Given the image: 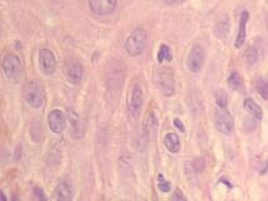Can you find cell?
<instances>
[{"instance_id":"obj_9","label":"cell","mask_w":268,"mask_h":201,"mask_svg":"<svg viewBox=\"0 0 268 201\" xmlns=\"http://www.w3.org/2000/svg\"><path fill=\"white\" fill-rule=\"evenodd\" d=\"M89 9L96 15H108L114 13L117 6V0H89Z\"/></svg>"},{"instance_id":"obj_19","label":"cell","mask_w":268,"mask_h":201,"mask_svg":"<svg viewBox=\"0 0 268 201\" xmlns=\"http://www.w3.org/2000/svg\"><path fill=\"white\" fill-rule=\"evenodd\" d=\"M173 59V54L170 48L166 44H161L158 52V62L163 63V62H170Z\"/></svg>"},{"instance_id":"obj_11","label":"cell","mask_w":268,"mask_h":201,"mask_svg":"<svg viewBox=\"0 0 268 201\" xmlns=\"http://www.w3.org/2000/svg\"><path fill=\"white\" fill-rule=\"evenodd\" d=\"M48 124L53 133H62L66 128V115L61 110H53L48 116Z\"/></svg>"},{"instance_id":"obj_26","label":"cell","mask_w":268,"mask_h":201,"mask_svg":"<svg viewBox=\"0 0 268 201\" xmlns=\"http://www.w3.org/2000/svg\"><path fill=\"white\" fill-rule=\"evenodd\" d=\"M173 201H188V200H186V198L184 196V194H182L179 189H177V190L174 191V194H173Z\"/></svg>"},{"instance_id":"obj_24","label":"cell","mask_w":268,"mask_h":201,"mask_svg":"<svg viewBox=\"0 0 268 201\" xmlns=\"http://www.w3.org/2000/svg\"><path fill=\"white\" fill-rule=\"evenodd\" d=\"M193 167L196 172H202L205 167V160L203 157H195L193 161Z\"/></svg>"},{"instance_id":"obj_17","label":"cell","mask_w":268,"mask_h":201,"mask_svg":"<svg viewBox=\"0 0 268 201\" xmlns=\"http://www.w3.org/2000/svg\"><path fill=\"white\" fill-rule=\"evenodd\" d=\"M228 85L233 91H241L243 88V78L237 71H233L228 77Z\"/></svg>"},{"instance_id":"obj_20","label":"cell","mask_w":268,"mask_h":201,"mask_svg":"<svg viewBox=\"0 0 268 201\" xmlns=\"http://www.w3.org/2000/svg\"><path fill=\"white\" fill-rule=\"evenodd\" d=\"M146 128L147 132L152 133V135H154V133L156 132V130H158V119H156L154 112H150L149 115H147Z\"/></svg>"},{"instance_id":"obj_14","label":"cell","mask_w":268,"mask_h":201,"mask_svg":"<svg viewBox=\"0 0 268 201\" xmlns=\"http://www.w3.org/2000/svg\"><path fill=\"white\" fill-rule=\"evenodd\" d=\"M72 186L67 180H62L55 188V200L57 201H72Z\"/></svg>"},{"instance_id":"obj_27","label":"cell","mask_w":268,"mask_h":201,"mask_svg":"<svg viewBox=\"0 0 268 201\" xmlns=\"http://www.w3.org/2000/svg\"><path fill=\"white\" fill-rule=\"evenodd\" d=\"M174 126L177 127L178 130L179 131H181V132H185V126H184V124H182V122L180 121L179 119H174Z\"/></svg>"},{"instance_id":"obj_25","label":"cell","mask_w":268,"mask_h":201,"mask_svg":"<svg viewBox=\"0 0 268 201\" xmlns=\"http://www.w3.org/2000/svg\"><path fill=\"white\" fill-rule=\"evenodd\" d=\"M33 201H47V196L41 188L33 189Z\"/></svg>"},{"instance_id":"obj_23","label":"cell","mask_w":268,"mask_h":201,"mask_svg":"<svg viewBox=\"0 0 268 201\" xmlns=\"http://www.w3.org/2000/svg\"><path fill=\"white\" fill-rule=\"evenodd\" d=\"M158 189L161 193H169L170 191V184L166 181L163 175H159L158 176Z\"/></svg>"},{"instance_id":"obj_29","label":"cell","mask_w":268,"mask_h":201,"mask_svg":"<svg viewBox=\"0 0 268 201\" xmlns=\"http://www.w3.org/2000/svg\"><path fill=\"white\" fill-rule=\"evenodd\" d=\"M267 170H268V160H267V163H266V166L265 167L262 168V171H261V174H266V172H267Z\"/></svg>"},{"instance_id":"obj_4","label":"cell","mask_w":268,"mask_h":201,"mask_svg":"<svg viewBox=\"0 0 268 201\" xmlns=\"http://www.w3.org/2000/svg\"><path fill=\"white\" fill-rule=\"evenodd\" d=\"M155 83H156L158 88L160 89V92L164 96L170 97L174 94V73H173V71L170 68L163 67V68L156 69V72H155Z\"/></svg>"},{"instance_id":"obj_6","label":"cell","mask_w":268,"mask_h":201,"mask_svg":"<svg viewBox=\"0 0 268 201\" xmlns=\"http://www.w3.org/2000/svg\"><path fill=\"white\" fill-rule=\"evenodd\" d=\"M142 105H144V91L138 83H135L131 88L130 97H129V112H130L131 117L137 119L140 116Z\"/></svg>"},{"instance_id":"obj_30","label":"cell","mask_w":268,"mask_h":201,"mask_svg":"<svg viewBox=\"0 0 268 201\" xmlns=\"http://www.w3.org/2000/svg\"><path fill=\"white\" fill-rule=\"evenodd\" d=\"M1 201H8V200H6V196H5V194H4V193H1Z\"/></svg>"},{"instance_id":"obj_28","label":"cell","mask_w":268,"mask_h":201,"mask_svg":"<svg viewBox=\"0 0 268 201\" xmlns=\"http://www.w3.org/2000/svg\"><path fill=\"white\" fill-rule=\"evenodd\" d=\"M179 0H164V3L166 4V5H173V4H177Z\"/></svg>"},{"instance_id":"obj_1","label":"cell","mask_w":268,"mask_h":201,"mask_svg":"<svg viewBox=\"0 0 268 201\" xmlns=\"http://www.w3.org/2000/svg\"><path fill=\"white\" fill-rule=\"evenodd\" d=\"M23 96L25 102L33 108H41L45 103V87L39 80H28L23 87Z\"/></svg>"},{"instance_id":"obj_16","label":"cell","mask_w":268,"mask_h":201,"mask_svg":"<svg viewBox=\"0 0 268 201\" xmlns=\"http://www.w3.org/2000/svg\"><path fill=\"white\" fill-rule=\"evenodd\" d=\"M243 107L244 110L247 111V112L251 115L253 119L256 120H261L263 116V113H262V108L260 107V106L257 105V103L253 101V99L251 98H247L244 99V103H243Z\"/></svg>"},{"instance_id":"obj_2","label":"cell","mask_w":268,"mask_h":201,"mask_svg":"<svg viewBox=\"0 0 268 201\" xmlns=\"http://www.w3.org/2000/svg\"><path fill=\"white\" fill-rule=\"evenodd\" d=\"M147 45V33L142 28H137L125 40V50L131 57H137Z\"/></svg>"},{"instance_id":"obj_3","label":"cell","mask_w":268,"mask_h":201,"mask_svg":"<svg viewBox=\"0 0 268 201\" xmlns=\"http://www.w3.org/2000/svg\"><path fill=\"white\" fill-rule=\"evenodd\" d=\"M3 71L6 80L11 83H18L23 75V62L15 53H6L3 58Z\"/></svg>"},{"instance_id":"obj_18","label":"cell","mask_w":268,"mask_h":201,"mask_svg":"<svg viewBox=\"0 0 268 201\" xmlns=\"http://www.w3.org/2000/svg\"><path fill=\"white\" fill-rule=\"evenodd\" d=\"M256 91L263 99H268V77H260L256 80Z\"/></svg>"},{"instance_id":"obj_10","label":"cell","mask_w":268,"mask_h":201,"mask_svg":"<svg viewBox=\"0 0 268 201\" xmlns=\"http://www.w3.org/2000/svg\"><path fill=\"white\" fill-rule=\"evenodd\" d=\"M204 50L200 45H194L191 48L190 53L188 55V68L189 71L193 72V73H196V72H199L200 69L203 68L204 66Z\"/></svg>"},{"instance_id":"obj_13","label":"cell","mask_w":268,"mask_h":201,"mask_svg":"<svg viewBox=\"0 0 268 201\" xmlns=\"http://www.w3.org/2000/svg\"><path fill=\"white\" fill-rule=\"evenodd\" d=\"M249 19V14L248 11L244 10L242 11L241 17H239V27H238V33H237V38H235V48H241L242 45L244 44V40H246V36H247V23H248Z\"/></svg>"},{"instance_id":"obj_15","label":"cell","mask_w":268,"mask_h":201,"mask_svg":"<svg viewBox=\"0 0 268 201\" xmlns=\"http://www.w3.org/2000/svg\"><path fill=\"white\" fill-rule=\"evenodd\" d=\"M163 142H164V146L168 149V151L172 152V154H178V152L180 151L181 145H180V140H179V137H178L177 133H174V132L166 133V135L164 136Z\"/></svg>"},{"instance_id":"obj_22","label":"cell","mask_w":268,"mask_h":201,"mask_svg":"<svg viewBox=\"0 0 268 201\" xmlns=\"http://www.w3.org/2000/svg\"><path fill=\"white\" fill-rule=\"evenodd\" d=\"M246 57H247V62H248L249 64H255L256 62L258 61L257 49H256L255 47H249L248 49H247Z\"/></svg>"},{"instance_id":"obj_21","label":"cell","mask_w":268,"mask_h":201,"mask_svg":"<svg viewBox=\"0 0 268 201\" xmlns=\"http://www.w3.org/2000/svg\"><path fill=\"white\" fill-rule=\"evenodd\" d=\"M216 102L219 108H227L228 106V94L224 89H218L216 92Z\"/></svg>"},{"instance_id":"obj_8","label":"cell","mask_w":268,"mask_h":201,"mask_svg":"<svg viewBox=\"0 0 268 201\" xmlns=\"http://www.w3.org/2000/svg\"><path fill=\"white\" fill-rule=\"evenodd\" d=\"M39 68L45 75H53L57 68V59L54 53L48 48H43L39 50Z\"/></svg>"},{"instance_id":"obj_12","label":"cell","mask_w":268,"mask_h":201,"mask_svg":"<svg viewBox=\"0 0 268 201\" xmlns=\"http://www.w3.org/2000/svg\"><path fill=\"white\" fill-rule=\"evenodd\" d=\"M68 119H69V130H71V135L73 138H81L85 135V126H83V122L81 120V117L78 116L77 113L73 112V111H69L68 112Z\"/></svg>"},{"instance_id":"obj_5","label":"cell","mask_w":268,"mask_h":201,"mask_svg":"<svg viewBox=\"0 0 268 201\" xmlns=\"http://www.w3.org/2000/svg\"><path fill=\"white\" fill-rule=\"evenodd\" d=\"M214 124L218 132L222 135H230L234 127V121H233L232 115L227 108H219L214 113Z\"/></svg>"},{"instance_id":"obj_7","label":"cell","mask_w":268,"mask_h":201,"mask_svg":"<svg viewBox=\"0 0 268 201\" xmlns=\"http://www.w3.org/2000/svg\"><path fill=\"white\" fill-rule=\"evenodd\" d=\"M64 73L68 83L71 84H80L83 77V67L81 62L76 58H71L64 64Z\"/></svg>"}]
</instances>
